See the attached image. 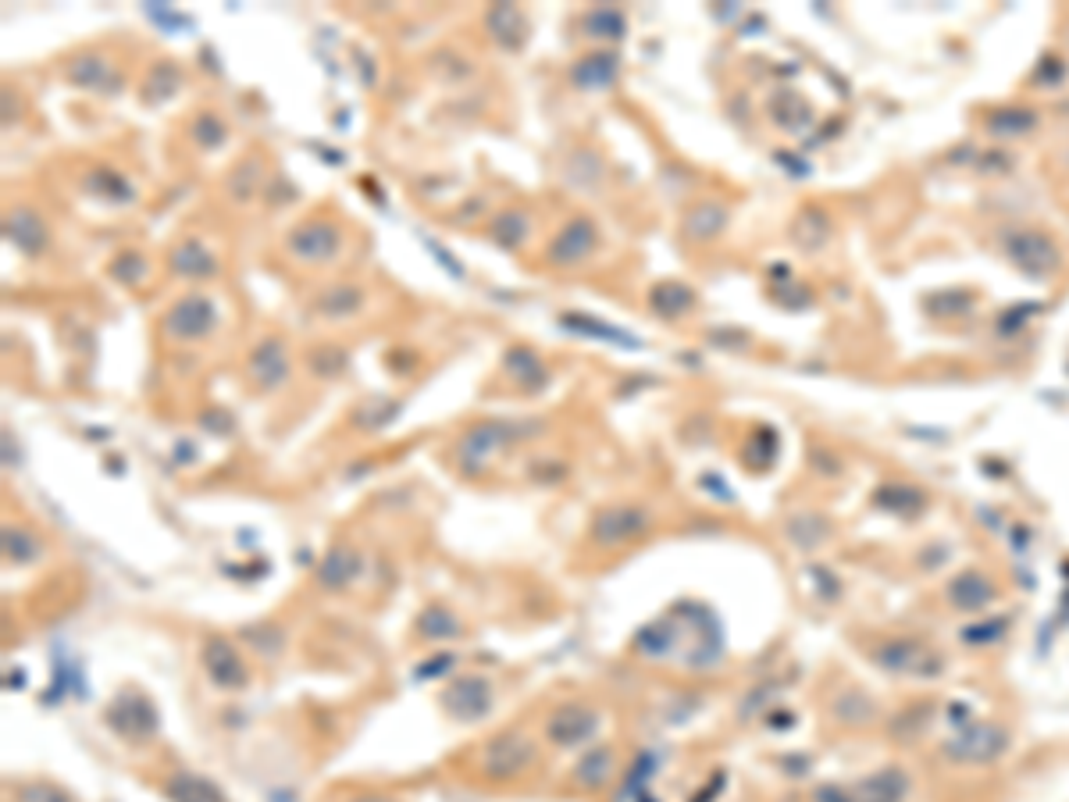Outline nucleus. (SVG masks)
I'll list each match as a JSON object with an SVG mask.
<instances>
[{
    "label": "nucleus",
    "mask_w": 1069,
    "mask_h": 802,
    "mask_svg": "<svg viewBox=\"0 0 1069 802\" xmlns=\"http://www.w3.org/2000/svg\"><path fill=\"white\" fill-rule=\"evenodd\" d=\"M286 250L300 264H328L343 250V232H339V225H332L325 218H307L303 225H296L289 232Z\"/></svg>",
    "instance_id": "1"
},
{
    "label": "nucleus",
    "mask_w": 1069,
    "mask_h": 802,
    "mask_svg": "<svg viewBox=\"0 0 1069 802\" xmlns=\"http://www.w3.org/2000/svg\"><path fill=\"white\" fill-rule=\"evenodd\" d=\"M214 325H218V307H214V300L204 293L182 296L172 311L164 314V332H168L172 339H179V343L204 339Z\"/></svg>",
    "instance_id": "2"
},
{
    "label": "nucleus",
    "mask_w": 1069,
    "mask_h": 802,
    "mask_svg": "<svg viewBox=\"0 0 1069 802\" xmlns=\"http://www.w3.org/2000/svg\"><path fill=\"white\" fill-rule=\"evenodd\" d=\"M592 250H596V225L588 218H574L556 232L553 246H549V261L556 268H574V264L588 261Z\"/></svg>",
    "instance_id": "3"
},
{
    "label": "nucleus",
    "mask_w": 1069,
    "mask_h": 802,
    "mask_svg": "<svg viewBox=\"0 0 1069 802\" xmlns=\"http://www.w3.org/2000/svg\"><path fill=\"white\" fill-rule=\"evenodd\" d=\"M1005 250H1009L1012 261L1020 264L1023 271H1030V275H1048V271L1059 268V250H1055L1052 239L1041 236V232H1016V236H1009Z\"/></svg>",
    "instance_id": "4"
},
{
    "label": "nucleus",
    "mask_w": 1069,
    "mask_h": 802,
    "mask_svg": "<svg viewBox=\"0 0 1069 802\" xmlns=\"http://www.w3.org/2000/svg\"><path fill=\"white\" fill-rule=\"evenodd\" d=\"M286 375H289L286 346L278 343V339H264V343L250 353V382L261 385V389H275V385L286 382Z\"/></svg>",
    "instance_id": "5"
},
{
    "label": "nucleus",
    "mask_w": 1069,
    "mask_h": 802,
    "mask_svg": "<svg viewBox=\"0 0 1069 802\" xmlns=\"http://www.w3.org/2000/svg\"><path fill=\"white\" fill-rule=\"evenodd\" d=\"M204 663H207V674H211L214 685L221 688H243L246 685V667L243 660H239V653L229 646L225 639H211L204 649Z\"/></svg>",
    "instance_id": "6"
},
{
    "label": "nucleus",
    "mask_w": 1069,
    "mask_h": 802,
    "mask_svg": "<svg viewBox=\"0 0 1069 802\" xmlns=\"http://www.w3.org/2000/svg\"><path fill=\"white\" fill-rule=\"evenodd\" d=\"M528 760H531V742H524V738H517V735H506L489 745V753H485V770H489L492 778H514V774H521Z\"/></svg>",
    "instance_id": "7"
},
{
    "label": "nucleus",
    "mask_w": 1069,
    "mask_h": 802,
    "mask_svg": "<svg viewBox=\"0 0 1069 802\" xmlns=\"http://www.w3.org/2000/svg\"><path fill=\"white\" fill-rule=\"evenodd\" d=\"M489 703H492L489 685H485V681H478V678L457 681V685H449L446 696H442V706H446L449 713H457L460 721L482 717V713L489 710Z\"/></svg>",
    "instance_id": "8"
},
{
    "label": "nucleus",
    "mask_w": 1069,
    "mask_h": 802,
    "mask_svg": "<svg viewBox=\"0 0 1069 802\" xmlns=\"http://www.w3.org/2000/svg\"><path fill=\"white\" fill-rule=\"evenodd\" d=\"M4 229H8L11 243L29 257L40 254L43 246H47V225H43L40 214L29 211V207H15V211L8 214V221H4Z\"/></svg>",
    "instance_id": "9"
},
{
    "label": "nucleus",
    "mask_w": 1069,
    "mask_h": 802,
    "mask_svg": "<svg viewBox=\"0 0 1069 802\" xmlns=\"http://www.w3.org/2000/svg\"><path fill=\"white\" fill-rule=\"evenodd\" d=\"M645 528V514L635 507H617V510H606V514H599L596 521V542H603V546H617V542L631 539L635 532H642Z\"/></svg>",
    "instance_id": "10"
},
{
    "label": "nucleus",
    "mask_w": 1069,
    "mask_h": 802,
    "mask_svg": "<svg viewBox=\"0 0 1069 802\" xmlns=\"http://www.w3.org/2000/svg\"><path fill=\"white\" fill-rule=\"evenodd\" d=\"M360 307H364V289H360V286H350V282H343V286L325 289V293L318 296V303H314V311H318L325 321H346V318H357V314H360Z\"/></svg>",
    "instance_id": "11"
},
{
    "label": "nucleus",
    "mask_w": 1069,
    "mask_h": 802,
    "mask_svg": "<svg viewBox=\"0 0 1069 802\" xmlns=\"http://www.w3.org/2000/svg\"><path fill=\"white\" fill-rule=\"evenodd\" d=\"M592 728H596V717L585 706H564L549 724V738L560 745H578L592 735Z\"/></svg>",
    "instance_id": "12"
},
{
    "label": "nucleus",
    "mask_w": 1069,
    "mask_h": 802,
    "mask_svg": "<svg viewBox=\"0 0 1069 802\" xmlns=\"http://www.w3.org/2000/svg\"><path fill=\"white\" fill-rule=\"evenodd\" d=\"M489 29L492 36H496L503 47H521L524 36H528V25H524V15L521 8H514V4H499V8L489 11Z\"/></svg>",
    "instance_id": "13"
},
{
    "label": "nucleus",
    "mask_w": 1069,
    "mask_h": 802,
    "mask_svg": "<svg viewBox=\"0 0 1069 802\" xmlns=\"http://www.w3.org/2000/svg\"><path fill=\"white\" fill-rule=\"evenodd\" d=\"M172 268L179 271V275H186V279H207V275L218 271V261H214V254H207L196 239H186V243H179V250L172 254Z\"/></svg>",
    "instance_id": "14"
},
{
    "label": "nucleus",
    "mask_w": 1069,
    "mask_h": 802,
    "mask_svg": "<svg viewBox=\"0 0 1069 802\" xmlns=\"http://www.w3.org/2000/svg\"><path fill=\"white\" fill-rule=\"evenodd\" d=\"M68 79L86 86V90H111V86H118V72L111 68L107 58H79L68 68Z\"/></svg>",
    "instance_id": "15"
},
{
    "label": "nucleus",
    "mask_w": 1069,
    "mask_h": 802,
    "mask_svg": "<svg viewBox=\"0 0 1069 802\" xmlns=\"http://www.w3.org/2000/svg\"><path fill=\"white\" fill-rule=\"evenodd\" d=\"M617 75V61L610 54H596V58H585L578 68H574V82L581 90H606Z\"/></svg>",
    "instance_id": "16"
},
{
    "label": "nucleus",
    "mask_w": 1069,
    "mask_h": 802,
    "mask_svg": "<svg viewBox=\"0 0 1069 802\" xmlns=\"http://www.w3.org/2000/svg\"><path fill=\"white\" fill-rule=\"evenodd\" d=\"M610 774H613V756H610V749H603V745H599V749H592V753H588L585 760L574 767V781H578V785H585V788L606 785V778H610Z\"/></svg>",
    "instance_id": "17"
},
{
    "label": "nucleus",
    "mask_w": 1069,
    "mask_h": 802,
    "mask_svg": "<svg viewBox=\"0 0 1069 802\" xmlns=\"http://www.w3.org/2000/svg\"><path fill=\"white\" fill-rule=\"evenodd\" d=\"M528 229H531V221L524 211H503L496 218V225H492V239H496L499 246H506V250H514V246H521L524 239H528Z\"/></svg>",
    "instance_id": "18"
},
{
    "label": "nucleus",
    "mask_w": 1069,
    "mask_h": 802,
    "mask_svg": "<svg viewBox=\"0 0 1069 802\" xmlns=\"http://www.w3.org/2000/svg\"><path fill=\"white\" fill-rule=\"evenodd\" d=\"M724 221H727V214L720 204H699L692 214H688L685 229H688V236H695V239H713L720 229H724Z\"/></svg>",
    "instance_id": "19"
},
{
    "label": "nucleus",
    "mask_w": 1069,
    "mask_h": 802,
    "mask_svg": "<svg viewBox=\"0 0 1069 802\" xmlns=\"http://www.w3.org/2000/svg\"><path fill=\"white\" fill-rule=\"evenodd\" d=\"M353 574H357V557H353L346 546H339V549H332V557H328L325 567H321V582L339 589V585L350 582Z\"/></svg>",
    "instance_id": "20"
},
{
    "label": "nucleus",
    "mask_w": 1069,
    "mask_h": 802,
    "mask_svg": "<svg viewBox=\"0 0 1069 802\" xmlns=\"http://www.w3.org/2000/svg\"><path fill=\"white\" fill-rule=\"evenodd\" d=\"M168 792H172L175 802H221V795L214 792L207 781L193 778V774H179V778L168 785Z\"/></svg>",
    "instance_id": "21"
},
{
    "label": "nucleus",
    "mask_w": 1069,
    "mask_h": 802,
    "mask_svg": "<svg viewBox=\"0 0 1069 802\" xmlns=\"http://www.w3.org/2000/svg\"><path fill=\"white\" fill-rule=\"evenodd\" d=\"M991 735H998V731L995 728H988V731H973V735L970 738H963V742H955V745H959V749H952V753L955 756H959V760H991V756H998V753H1002V749H1005V745H991Z\"/></svg>",
    "instance_id": "22"
},
{
    "label": "nucleus",
    "mask_w": 1069,
    "mask_h": 802,
    "mask_svg": "<svg viewBox=\"0 0 1069 802\" xmlns=\"http://www.w3.org/2000/svg\"><path fill=\"white\" fill-rule=\"evenodd\" d=\"M581 29H585L588 36H596V40H617L624 29V18L617 15V11L610 8H596V11H588L585 22H581Z\"/></svg>",
    "instance_id": "23"
},
{
    "label": "nucleus",
    "mask_w": 1069,
    "mask_h": 802,
    "mask_svg": "<svg viewBox=\"0 0 1069 802\" xmlns=\"http://www.w3.org/2000/svg\"><path fill=\"white\" fill-rule=\"evenodd\" d=\"M193 136L200 140V147H214L225 140V125L218 122V115H200L193 125Z\"/></svg>",
    "instance_id": "24"
},
{
    "label": "nucleus",
    "mask_w": 1069,
    "mask_h": 802,
    "mask_svg": "<svg viewBox=\"0 0 1069 802\" xmlns=\"http://www.w3.org/2000/svg\"><path fill=\"white\" fill-rule=\"evenodd\" d=\"M364 802H385V799H364Z\"/></svg>",
    "instance_id": "25"
}]
</instances>
